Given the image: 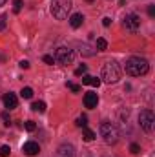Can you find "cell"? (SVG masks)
Returning <instances> with one entry per match:
<instances>
[{
  "mask_svg": "<svg viewBox=\"0 0 155 157\" xmlns=\"http://www.w3.org/2000/svg\"><path fill=\"white\" fill-rule=\"evenodd\" d=\"M119 78H120V66L115 60H108L102 66V80L108 84H115Z\"/></svg>",
  "mask_w": 155,
  "mask_h": 157,
  "instance_id": "obj_2",
  "label": "cell"
},
{
  "mask_svg": "<svg viewBox=\"0 0 155 157\" xmlns=\"http://www.w3.org/2000/svg\"><path fill=\"white\" fill-rule=\"evenodd\" d=\"M2 119H4V122H6V124H9V113H7V112H4V113H2Z\"/></svg>",
  "mask_w": 155,
  "mask_h": 157,
  "instance_id": "obj_29",
  "label": "cell"
},
{
  "mask_svg": "<svg viewBox=\"0 0 155 157\" xmlns=\"http://www.w3.org/2000/svg\"><path fill=\"white\" fill-rule=\"evenodd\" d=\"M86 71H88V68H86V66L82 64V66H78L77 70H75V75H77V77H80V75H84Z\"/></svg>",
  "mask_w": 155,
  "mask_h": 157,
  "instance_id": "obj_23",
  "label": "cell"
},
{
  "mask_svg": "<svg viewBox=\"0 0 155 157\" xmlns=\"http://www.w3.org/2000/svg\"><path fill=\"white\" fill-rule=\"evenodd\" d=\"M97 104H99V97H97V93L88 91V93L84 95V106H86V108H95Z\"/></svg>",
  "mask_w": 155,
  "mask_h": 157,
  "instance_id": "obj_9",
  "label": "cell"
},
{
  "mask_svg": "<svg viewBox=\"0 0 155 157\" xmlns=\"http://www.w3.org/2000/svg\"><path fill=\"white\" fill-rule=\"evenodd\" d=\"M24 128H26L28 132H33V130L37 128V124H35L33 121H26V122H24Z\"/></svg>",
  "mask_w": 155,
  "mask_h": 157,
  "instance_id": "obj_20",
  "label": "cell"
},
{
  "mask_svg": "<svg viewBox=\"0 0 155 157\" xmlns=\"http://www.w3.org/2000/svg\"><path fill=\"white\" fill-rule=\"evenodd\" d=\"M110 24H112V18H110V17H106V18H102V26H106V28H108Z\"/></svg>",
  "mask_w": 155,
  "mask_h": 157,
  "instance_id": "obj_28",
  "label": "cell"
},
{
  "mask_svg": "<svg viewBox=\"0 0 155 157\" xmlns=\"http://www.w3.org/2000/svg\"><path fill=\"white\" fill-rule=\"evenodd\" d=\"M80 53H82V55H88V57H89V55H93V51H89V46H86V44H82V46H80Z\"/></svg>",
  "mask_w": 155,
  "mask_h": 157,
  "instance_id": "obj_22",
  "label": "cell"
},
{
  "mask_svg": "<svg viewBox=\"0 0 155 157\" xmlns=\"http://www.w3.org/2000/svg\"><path fill=\"white\" fill-rule=\"evenodd\" d=\"M71 7H73L71 0H53V4H51V15L55 18H59V20H64V18H68Z\"/></svg>",
  "mask_w": 155,
  "mask_h": 157,
  "instance_id": "obj_3",
  "label": "cell"
},
{
  "mask_svg": "<svg viewBox=\"0 0 155 157\" xmlns=\"http://www.w3.org/2000/svg\"><path fill=\"white\" fill-rule=\"evenodd\" d=\"M6 20H7V17H6V15H2V17H0V31H4V29H6Z\"/></svg>",
  "mask_w": 155,
  "mask_h": 157,
  "instance_id": "obj_25",
  "label": "cell"
},
{
  "mask_svg": "<svg viewBox=\"0 0 155 157\" xmlns=\"http://www.w3.org/2000/svg\"><path fill=\"white\" fill-rule=\"evenodd\" d=\"M4 104H6V108H7V110H13V108H17L18 101H17L15 93H6V95H4Z\"/></svg>",
  "mask_w": 155,
  "mask_h": 157,
  "instance_id": "obj_11",
  "label": "cell"
},
{
  "mask_svg": "<svg viewBox=\"0 0 155 157\" xmlns=\"http://www.w3.org/2000/svg\"><path fill=\"white\" fill-rule=\"evenodd\" d=\"M82 137H84V141H93L95 139V132H91V130H88V128H84V133H82Z\"/></svg>",
  "mask_w": 155,
  "mask_h": 157,
  "instance_id": "obj_15",
  "label": "cell"
},
{
  "mask_svg": "<svg viewBox=\"0 0 155 157\" xmlns=\"http://www.w3.org/2000/svg\"><path fill=\"white\" fill-rule=\"evenodd\" d=\"M22 9V0H15L13 2V13H20Z\"/></svg>",
  "mask_w": 155,
  "mask_h": 157,
  "instance_id": "obj_21",
  "label": "cell"
},
{
  "mask_svg": "<svg viewBox=\"0 0 155 157\" xmlns=\"http://www.w3.org/2000/svg\"><path fill=\"white\" fill-rule=\"evenodd\" d=\"M73 154H75V148L71 144H68V143L60 144L59 150H57V155L59 157H73Z\"/></svg>",
  "mask_w": 155,
  "mask_h": 157,
  "instance_id": "obj_8",
  "label": "cell"
},
{
  "mask_svg": "<svg viewBox=\"0 0 155 157\" xmlns=\"http://www.w3.org/2000/svg\"><path fill=\"white\" fill-rule=\"evenodd\" d=\"M73 59H75V55H73V49H70V48H59L57 53H55V60L59 64H62V66L71 64Z\"/></svg>",
  "mask_w": 155,
  "mask_h": 157,
  "instance_id": "obj_6",
  "label": "cell"
},
{
  "mask_svg": "<svg viewBox=\"0 0 155 157\" xmlns=\"http://www.w3.org/2000/svg\"><path fill=\"white\" fill-rule=\"evenodd\" d=\"M20 68L28 70V68H29V62H28V60H20Z\"/></svg>",
  "mask_w": 155,
  "mask_h": 157,
  "instance_id": "obj_30",
  "label": "cell"
},
{
  "mask_svg": "<svg viewBox=\"0 0 155 157\" xmlns=\"http://www.w3.org/2000/svg\"><path fill=\"white\" fill-rule=\"evenodd\" d=\"M68 88H70L71 91H80V86H77V84H73V82H68Z\"/></svg>",
  "mask_w": 155,
  "mask_h": 157,
  "instance_id": "obj_26",
  "label": "cell"
},
{
  "mask_svg": "<svg viewBox=\"0 0 155 157\" xmlns=\"http://www.w3.org/2000/svg\"><path fill=\"white\" fill-rule=\"evenodd\" d=\"M100 135H102L106 144H115L119 141V130H117L115 124L110 122V121H102L100 122Z\"/></svg>",
  "mask_w": 155,
  "mask_h": 157,
  "instance_id": "obj_4",
  "label": "cell"
},
{
  "mask_svg": "<svg viewBox=\"0 0 155 157\" xmlns=\"http://www.w3.org/2000/svg\"><path fill=\"white\" fill-rule=\"evenodd\" d=\"M20 95H22L24 99H31V97H33V90H31V88H22Z\"/></svg>",
  "mask_w": 155,
  "mask_h": 157,
  "instance_id": "obj_16",
  "label": "cell"
},
{
  "mask_svg": "<svg viewBox=\"0 0 155 157\" xmlns=\"http://www.w3.org/2000/svg\"><path fill=\"white\" fill-rule=\"evenodd\" d=\"M88 2H93V0H88Z\"/></svg>",
  "mask_w": 155,
  "mask_h": 157,
  "instance_id": "obj_33",
  "label": "cell"
},
{
  "mask_svg": "<svg viewBox=\"0 0 155 157\" xmlns=\"http://www.w3.org/2000/svg\"><path fill=\"white\" fill-rule=\"evenodd\" d=\"M82 84H88V86H99V84H100V78L91 77V75H84V77H82Z\"/></svg>",
  "mask_w": 155,
  "mask_h": 157,
  "instance_id": "obj_13",
  "label": "cell"
},
{
  "mask_svg": "<svg viewBox=\"0 0 155 157\" xmlns=\"http://www.w3.org/2000/svg\"><path fill=\"white\" fill-rule=\"evenodd\" d=\"M106 48H108V42H106V40L104 39H97V49H99V51H104Z\"/></svg>",
  "mask_w": 155,
  "mask_h": 157,
  "instance_id": "obj_17",
  "label": "cell"
},
{
  "mask_svg": "<svg viewBox=\"0 0 155 157\" xmlns=\"http://www.w3.org/2000/svg\"><path fill=\"white\" fill-rule=\"evenodd\" d=\"M9 154H11L9 146H0V157H9Z\"/></svg>",
  "mask_w": 155,
  "mask_h": 157,
  "instance_id": "obj_19",
  "label": "cell"
},
{
  "mask_svg": "<svg viewBox=\"0 0 155 157\" xmlns=\"http://www.w3.org/2000/svg\"><path fill=\"white\" fill-rule=\"evenodd\" d=\"M130 152H131V154H133V155H137V154H139V152H141V146H139V144H135V143H133V144H131V146H130Z\"/></svg>",
  "mask_w": 155,
  "mask_h": 157,
  "instance_id": "obj_24",
  "label": "cell"
},
{
  "mask_svg": "<svg viewBox=\"0 0 155 157\" xmlns=\"http://www.w3.org/2000/svg\"><path fill=\"white\" fill-rule=\"evenodd\" d=\"M148 15H150V17H155V6H150V7H148Z\"/></svg>",
  "mask_w": 155,
  "mask_h": 157,
  "instance_id": "obj_31",
  "label": "cell"
},
{
  "mask_svg": "<svg viewBox=\"0 0 155 157\" xmlns=\"http://www.w3.org/2000/svg\"><path fill=\"white\" fill-rule=\"evenodd\" d=\"M6 2H7V0H0V6H4V4H6Z\"/></svg>",
  "mask_w": 155,
  "mask_h": 157,
  "instance_id": "obj_32",
  "label": "cell"
},
{
  "mask_svg": "<svg viewBox=\"0 0 155 157\" xmlns=\"http://www.w3.org/2000/svg\"><path fill=\"white\" fill-rule=\"evenodd\" d=\"M150 70V64L146 59L142 57H130L126 62H124V71L131 77H141V75H146Z\"/></svg>",
  "mask_w": 155,
  "mask_h": 157,
  "instance_id": "obj_1",
  "label": "cell"
},
{
  "mask_svg": "<svg viewBox=\"0 0 155 157\" xmlns=\"http://www.w3.org/2000/svg\"><path fill=\"white\" fill-rule=\"evenodd\" d=\"M139 122H141V128L144 132H152L155 126V115L152 110H142L141 115H139Z\"/></svg>",
  "mask_w": 155,
  "mask_h": 157,
  "instance_id": "obj_5",
  "label": "cell"
},
{
  "mask_svg": "<svg viewBox=\"0 0 155 157\" xmlns=\"http://www.w3.org/2000/svg\"><path fill=\"white\" fill-rule=\"evenodd\" d=\"M77 126L86 128V126H88V117H86V115H80V117L77 119Z\"/></svg>",
  "mask_w": 155,
  "mask_h": 157,
  "instance_id": "obj_18",
  "label": "cell"
},
{
  "mask_svg": "<svg viewBox=\"0 0 155 157\" xmlns=\"http://www.w3.org/2000/svg\"><path fill=\"white\" fill-rule=\"evenodd\" d=\"M22 150H24V154H26V155H37V154L40 152V146L35 143V141H28V143L24 144V148H22Z\"/></svg>",
  "mask_w": 155,
  "mask_h": 157,
  "instance_id": "obj_10",
  "label": "cell"
},
{
  "mask_svg": "<svg viewBox=\"0 0 155 157\" xmlns=\"http://www.w3.org/2000/svg\"><path fill=\"white\" fill-rule=\"evenodd\" d=\"M82 22H84V15H82V13H75V15L70 17V24H71V28H75V29L82 26Z\"/></svg>",
  "mask_w": 155,
  "mask_h": 157,
  "instance_id": "obj_12",
  "label": "cell"
},
{
  "mask_svg": "<svg viewBox=\"0 0 155 157\" xmlns=\"http://www.w3.org/2000/svg\"><path fill=\"white\" fill-rule=\"evenodd\" d=\"M35 112H39V113H44L46 112V102L44 101H37V102H33V106H31Z\"/></svg>",
  "mask_w": 155,
  "mask_h": 157,
  "instance_id": "obj_14",
  "label": "cell"
},
{
  "mask_svg": "<svg viewBox=\"0 0 155 157\" xmlns=\"http://www.w3.org/2000/svg\"><path fill=\"white\" fill-rule=\"evenodd\" d=\"M44 62H46V64H53V62H55V59H53L51 55H44Z\"/></svg>",
  "mask_w": 155,
  "mask_h": 157,
  "instance_id": "obj_27",
  "label": "cell"
},
{
  "mask_svg": "<svg viewBox=\"0 0 155 157\" xmlns=\"http://www.w3.org/2000/svg\"><path fill=\"white\" fill-rule=\"evenodd\" d=\"M122 26H124L126 31H130V33H137L139 28H141V17H137L135 13H130V15L124 17Z\"/></svg>",
  "mask_w": 155,
  "mask_h": 157,
  "instance_id": "obj_7",
  "label": "cell"
}]
</instances>
